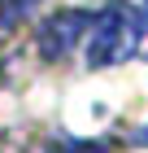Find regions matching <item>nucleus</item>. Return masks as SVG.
<instances>
[{"instance_id": "1", "label": "nucleus", "mask_w": 148, "mask_h": 153, "mask_svg": "<svg viewBox=\"0 0 148 153\" xmlns=\"http://www.w3.org/2000/svg\"><path fill=\"white\" fill-rule=\"evenodd\" d=\"M139 35H144V18H139L131 4H109V9L91 22L87 35V66L100 70V66H118L135 53Z\"/></svg>"}, {"instance_id": "2", "label": "nucleus", "mask_w": 148, "mask_h": 153, "mask_svg": "<svg viewBox=\"0 0 148 153\" xmlns=\"http://www.w3.org/2000/svg\"><path fill=\"white\" fill-rule=\"evenodd\" d=\"M91 26V18L83 9H66V13H57V18H48L44 22V31H39V48H44V57H66L70 48L83 39V31Z\"/></svg>"}, {"instance_id": "3", "label": "nucleus", "mask_w": 148, "mask_h": 153, "mask_svg": "<svg viewBox=\"0 0 148 153\" xmlns=\"http://www.w3.org/2000/svg\"><path fill=\"white\" fill-rule=\"evenodd\" d=\"M39 0H0V26H13V22H22L26 13L35 9Z\"/></svg>"}, {"instance_id": "4", "label": "nucleus", "mask_w": 148, "mask_h": 153, "mask_svg": "<svg viewBox=\"0 0 148 153\" xmlns=\"http://www.w3.org/2000/svg\"><path fill=\"white\" fill-rule=\"evenodd\" d=\"M48 153H109V149L96 140H66V144H52Z\"/></svg>"}, {"instance_id": "5", "label": "nucleus", "mask_w": 148, "mask_h": 153, "mask_svg": "<svg viewBox=\"0 0 148 153\" xmlns=\"http://www.w3.org/2000/svg\"><path fill=\"white\" fill-rule=\"evenodd\" d=\"M144 26H148V0H144Z\"/></svg>"}]
</instances>
